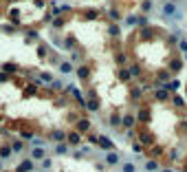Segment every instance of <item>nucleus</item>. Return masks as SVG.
Wrapping results in <instances>:
<instances>
[{
    "instance_id": "nucleus-1",
    "label": "nucleus",
    "mask_w": 187,
    "mask_h": 172,
    "mask_svg": "<svg viewBox=\"0 0 187 172\" xmlns=\"http://www.w3.org/2000/svg\"><path fill=\"white\" fill-rule=\"evenodd\" d=\"M77 130H79V132H88V130H90V122L79 119V122H77Z\"/></svg>"
},
{
    "instance_id": "nucleus-2",
    "label": "nucleus",
    "mask_w": 187,
    "mask_h": 172,
    "mask_svg": "<svg viewBox=\"0 0 187 172\" xmlns=\"http://www.w3.org/2000/svg\"><path fill=\"white\" fill-rule=\"evenodd\" d=\"M145 168H148V170H156V161H148V166H145Z\"/></svg>"
}]
</instances>
